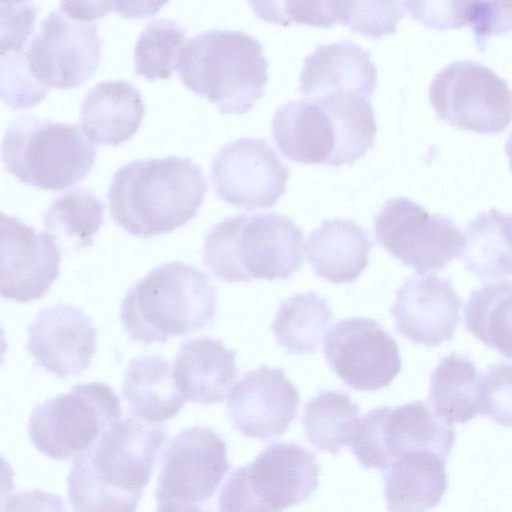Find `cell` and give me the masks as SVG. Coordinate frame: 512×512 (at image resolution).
<instances>
[{"label": "cell", "mask_w": 512, "mask_h": 512, "mask_svg": "<svg viewBox=\"0 0 512 512\" xmlns=\"http://www.w3.org/2000/svg\"><path fill=\"white\" fill-rule=\"evenodd\" d=\"M164 426L117 420L73 459L67 492L74 512H136L167 439Z\"/></svg>", "instance_id": "cell-1"}, {"label": "cell", "mask_w": 512, "mask_h": 512, "mask_svg": "<svg viewBox=\"0 0 512 512\" xmlns=\"http://www.w3.org/2000/svg\"><path fill=\"white\" fill-rule=\"evenodd\" d=\"M207 188L202 169L188 157L137 159L115 171L107 201L111 218L123 230L151 238L194 218Z\"/></svg>", "instance_id": "cell-2"}, {"label": "cell", "mask_w": 512, "mask_h": 512, "mask_svg": "<svg viewBox=\"0 0 512 512\" xmlns=\"http://www.w3.org/2000/svg\"><path fill=\"white\" fill-rule=\"evenodd\" d=\"M377 123L370 99L293 100L272 119V135L286 158L304 164H353L374 145Z\"/></svg>", "instance_id": "cell-3"}, {"label": "cell", "mask_w": 512, "mask_h": 512, "mask_svg": "<svg viewBox=\"0 0 512 512\" xmlns=\"http://www.w3.org/2000/svg\"><path fill=\"white\" fill-rule=\"evenodd\" d=\"M217 289L199 268L181 261L152 269L127 291L120 321L136 343H166L211 325Z\"/></svg>", "instance_id": "cell-4"}, {"label": "cell", "mask_w": 512, "mask_h": 512, "mask_svg": "<svg viewBox=\"0 0 512 512\" xmlns=\"http://www.w3.org/2000/svg\"><path fill=\"white\" fill-rule=\"evenodd\" d=\"M301 228L276 212L226 217L206 233L205 266L228 283L286 280L303 265Z\"/></svg>", "instance_id": "cell-5"}, {"label": "cell", "mask_w": 512, "mask_h": 512, "mask_svg": "<svg viewBox=\"0 0 512 512\" xmlns=\"http://www.w3.org/2000/svg\"><path fill=\"white\" fill-rule=\"evenodd\" d=\"M176 68L182 83L222 114L247 113L268 81L261 43L241 30L211 29L188 38Z\"/></svg>", "instance_id": "cell-6"}, {"label": "cell", "mask_w": 512, "mask_h": 512, "mask_svg": "<svg viewBox=\"0 0 512 512\" xmlns=\"http://www.w3.org/2000/svg\"><path fill=\"white\" fill-rule=\"evenodd\" d=\"M80 128L31 115L12 120L1 144L5 169L38 189L60 191L75 185L88 175L97 155Z\"/></svg>", "instance_id": "cell-7"}, {"label": "cell", "mask_w": 512, "mask_h": 512, "mask_svg": "<svg viewBox=\"0 0 512 512\" xmlns=\"http://www.w3.org/2000/svg\"><path fill=\"white\" fill-rule=\"evenodd\" d=\"M315 454L297 443L273 442L227 478L219 512H282L306 501L319 485Z\"/></svg>", "instance_id": "cell-8"}, {"label": "cell", "mask_w": 512, "mask_h": 512, "mask_svg": "<svg viewBox=\"0 0 512 512\" xmlns=\"http://www.w3.org/2000/svg\"><path fill=\"white\" fill-rule=\"evenodd\" d=\"M230 469L217 432L198 425L181 430L162 454L156 512H219L216 496Z\"/></svg>", "instance_id": "cell-9"}, {"label": "cell", "mask_w": 512, "mask_h": 512, "mask_svg": "<svg viewBox=\"0 0 512 512\" xmlns=\"http://www.w3.org/2000/svg\"><path fill=\"white\" fill-rule=\"evenodd\" d=\"M121 416V401L109 385L80 383L36 405L28 421V435L43 455L66 461L89 449Z\"/></svg>", "instance_id": "cell-10"}, {"label": "cell", "mask_w": 512, "mask_h": 512, "mask_svg": "<svg viewBox=\"0 0 512 512\" xmlns=\"http://www.w3.org/2000/svg\"><path fill=\"white\" fill-rule=\"evenodd\" d=\"M454 442L453 427L423 401H413L377 407L359 418L351 450L363 468L385 472L396 458L414 449L432 450L446 460Z\"/></svg>", "instance_id": "cell-11"}, {"label": "cell", "mask_w": 512, "mask_h": 512, "mask_svg": "<svg viewBox=\"0 0 512 512\" xmlns=\"http://www.w3.org/2000/svg\"><path fill=\"white\" fill-rule=\"evenodd\" d=\"M437 116L448 124L479 134L504 131L512 121V90L489 67L457 60L442 68L429 87Z\"/></svg>", "instance_id": "cell-12"}, {"label": "cell", "mask_w": 512, "mask_h": 512, "mask_svg": "<svg viewBox=\"0 0 512 512\" xmlns=\"http://www.w3.org/2000/svg\"><path fill=\"white\" fill-rule=\"evenodd\" d=\"M376 240L418 274L444 269L460 258L465 237L452 219L431 214L406 197L387 200L374 218Z\"/></svg>", "instance_id": "cell-13"}, {"label": "cell", "mask_w": 512, "mask_h": 512, "mask_svg": "<svg viewBox=\"0 0 512 512\" xmlns=\"http://www.w3.org/2000/svg\"><path fill=\"white\" fill-rule=\"evenodd\" d=\"M34 78L47 88L70 89L86 81L99 67L98 25L53 10L39 25L27 49Z\"/></svg>", "instance_id": "cell-14"}, {"label": "cell", "mask_w": 512, "mask_h": 512, "mask_svg": "<svg viewBox=\"0 0 512 512\" xmlns=\"http://www.w3.org/2000/svg\"><path fill=\"white\" fill-rule=\"evenodd\" d=\"M210 175L222 201L251 212L277 202L290 171L267 141L241 137L216 152Z\"/></svg>", "instance_id": "cell-15"}, {"label": "cell", "mask_w": 512, "mask_h": 512, "mask_svg": "<svg viewBox=\"0 0 512 512\" xmlns=\"http://www.w3.org/2000/svg\"><path fill=\"white\" fill-rule=\"evenodd\" d=\"M323 354L331 370L359 391L389 386L402 368L396 340L371 318L338 321L324 339Z\"/></svg>", "instance_id": "cell-16"}, {"label": "cell", "mask_w": 512, "mask_h": 512, "mask_svg": "<svg viewBox=\"0 0 512 512\" xmlns=\"http://www.w3.org/2000/svg\"><path fill=\"white\" fill-rule=\"evenodd\" d=\"M59 248L44 231L1 213V297L22 304L42 298L59 276Z\"/></svg>", "instance_id": "cell-17"}, {"label": "cell", "mask_w": 512, "mask_h": 512, "mask_svg": "<svg viewBox=\"0 0 512 512\" xmlns=\"http://www.w3.org/2000/svg\"><path fill=\"white\" fill-rule=\"evenodd\" d=\"M300 395L283 369L262 365L246 372L232 387L227 409L233 426L244 436L280 437L298 415Z\"/></svg>", "instance_id": "cell-18"}, {"label": "cell", "mask_w": 512, "mask_h": 512, "mask_svg": "<svg viewBox=\"0 0 512 512\" xmlns=\"http://www.w3.org/2000/svg\"><path fill=\"white\" fill-rule=\"evenodd\" d=\"M27 352L61 378L80 375L96 351L98 330L80 308L56 304L39 312L27 329Z\"/></svg>", "instance_id": "cell-19"}, {"label": "cell", "mask_w": 512, "mask_h": 512, "mask_svg": "<svg viewBox=\"0 0 512 512\" xmlns=\"http://www.w3.org/2000/svg\"><path fill=\"white\" fill-rule=\"evenodd\" d=\"M461 308L452 281L430 274L412 277L399 287L390 313L397 333L416 344L436 347L453 337Z\"/></svg>", "instance_id": "cell-20"}, {"label": "cell", "mask_w": 512, "mask_h": 512, "mask_svg": "<svg viewBox=\"0 0 512 512\" xmlns=\"http://www.w3.org/2000/svg\"><path fill=\"white\" fill-rule=\"evenodd\" d=\"M377 68L369 51L344 40L318 45L303 61L299 88L310 101L342 97L370 99Z\"/></svg>", "instance_id": "cell-21"}, {"label": "cell", "mask_w": 512, "mask_h": 512, "mask_svg": "<svg viewBox=\"0 0 512 512\" xmlns=\"http://www.w3.org/2000/svg\"><path fill=\"white\" fill-rule=\"evenodd\" d=\"M238 372L236 351L209 337L184 341L173 365L174 379L184 398L202 405L224 401Z\"/></svg>", "instance_id": "cell-22"}, {"label": "cell", "mask_w": 512, "mask_h": 512, "mask_svg": "<svg viewBox=\"0 0 512 512\" xmlns=\"http://www.w3.org/2000/svg\"><path fill=\"white\" fill-rule=\"evenodd\" d=\"M145 104L139 90L125 80H104L84 96L80 125L92 143L117 146L139 129Z\"/></svg>", "instance_id": "cell-23"}, {"label": "cell", "mask_w": 512, "mask_h": 512, "mask_svg": "<svg viewBox=\"0 0 512 512\" xmlns=\"http://www.w3.org/2000/svg\"><path fill=\"white\" fill-rule=\"evenodd\" d=\"M372 247L364 229L342 218L324 220L304 246L316 276L334 284L355 281L367 267Z\"/></svg>", "instance_id": "cell-24"}, {"label": "cell", "mask_w": 512, "mask_h": 512, "mask_svg": "<svg viewBox=\"0 0 512 512\" xmlns=\"http://www.w3.org/2000/svg\"><path fill=\"white\" fill-rule=\"evenodd\" d=\"M389 512H428L447 488L445 459L429 449H414L396 458L384 476Z\"/></svg>", "instance_id": "cell-25"}, {"label": "cell", "mask_w": 512, "mask_h": 512, "mask_svg": "<svg viewBox=\"0 0 512 512\" xmlns=\"http://www.w3.org/2000/svg\"><path fill=\"white\" fill-rule=\"evenodd\" d=\"M122 394L130 412L150 424L174 418L186 402L172 366L159 355H144L129 362Z\"/></svg>", "instance_id": "cell-26"}, {"label": "cell", "mask_w": 512, "mask_h": 512, "mask_svg": "<svg viewBox=\"0 0 512 512\" xmlns=\"http://www.w3.org/2000/svg\"><path fill=\"white\" fill-rule=\"evenodd\" d=\"M460 255L466 269L483 280L512 276V215L491 208L465 227Z\"/></svg>", "instance_id": "cell-27"}, {"label": "cell", "mask_w": 512, "mask_h": 512, "mask_svg": "<svg viewBox=\"0 0 512 512\" xmlns=\"http://www.w3.org/2000/svg\"><path fill=\"white\" fill-rule=\"evenodd\" d=\"M480 375L467 356L451 353L431 373L429 403L446 423H467L480 413Z\"/></svg>", "instance_id": "cell-28"}, {"label": "cell", "mask_w": 512, "mask_h": 512, "mask_svg": "<svg viewBox=\"0 0 512 512\" xmlns=\"http://www.w3.org/2000/svg\"><path fill=\"white\" fill-rule=\"evenodd\" d=\"M105 206L90 190L76 188L54 199L44 213V232L68 251L91 247Z\"/></svg>", "instance_id": "cell-29"}, {"label": "cell", "mask_w": 512, "mask_h": 512, "mask_svg": "<svg viewBox=\"0 0 512 512\" xmlns=\"http://www.w3.org/2000/svg\"><path fill=\"white\" fill-rule=\"evenodd\" d=\"M333 313L314 292L298 293L280 302L271 324L277 343L289 354L317 351Z\"/></svg>", "instance_id": "cell-30"}, {"label": "cell", "mask_w": 512, "mask_h": 512, "mask_svg": "<svg viewBox=\"0 0 512 512\" xmlns=\"http://www.w3.org/2000/svg\"><path fill=\"white\" fill-rule=\"evenodd\" d=\"M464 316L468 332L512 360V280L486 283L474 290Z\"/></svg>", "instance_id": "cell-31"}, {"label": "cell", "mask_w": 512, "mask_h": 512, "mask_svg": "<svg viewBox=\"0 0 512 512\" xmlns=\"http://www.w3.org/2000/svg\"><path fill=\"white\" fill-rule=\"evenodd\" d=\"M359 411L344 391L322 389L304 406L305 436L317 449L337 455L343 446L351 445Z\"/></svg>", "instance_id": "cell-32"}, {"label": "cell", "mask_w": 512, "mask_h": 512, "mask_svg": "<svg viewBox=\"0 0 512 512\" xmlns=\"http://www.w3.org/2000/svg\"><path fill=\"white\" fill-rule=\"evenodd\" d=\"M186 33V28L173 19L148 22L134 47L135 73L150 80L170 78Z\"/></svg>", "instance_id": "cell-33"}, {"label": "cell", "mask_w": 512, "mask_h": 512, "mask_svg": "<svg viewBox=\"0 0 512 512\" xmlns=\"http://www.w3.org/2000/svg\"><path fill=\"white\" fill-rule=\"evenodd\" d=\"M250 5L259 18L281 25L297 22L328 28L336 22L344 24L348 13V1H253Z\"/></svg>", "instance_id": "cell-34"}, {"label": "cell", "mask_w": 512, "mask_h": 512, "mask_svg": "<svg viewBox=\"0 0 512 512\" xmlns=\"http://www.w3.org/2000/svg\"><path fill=\"white\" fill-rule=\"evenodd\" d=\"M49 88L40 84L29 70L26 49L0 56V96L13 109H26L41 102Z\"/></svg>", "instance_id": "cell-35"}, {"label": "cell", "mask_w": 512, "mask_h": 512, "mask_svg": "<svg viewBox=\"0 0 512 512\" xmlns=\"http://www.w3.org/2000/svg\"><path fill=\"white\" fill-rule=\"evenodd\" d=\"M480 414L512 427V364L489 365L480 375Z\"/></svg>", "instance_id": "cell-36"}, {"label": "cell", "mask_w": 512, "mask_h": 512, "mask_svg": "<svg viewBox=\"0 0 512 512\" xmlns=\"http://www.w3.org/2000/svg\"><path fill=\"white\" fill-rule=\"evenodd\" d=\"M400 2L349 1L344 25L375 39L394 33L403 17Z\"/></svg>", "instance_id": "cell-37"}, {"label": "cell", "mask_w": 512, "mask_h": 512, "mask_svg": "<svg viewBox=\"0 0 512 512\" xmlns=\"http://www.w3.org/2000/svg\"><path fill=\"white\" fill-rule=\"evenodd\" d=\"M467 24L476 46L484 50L491 36L512 31V1H468Z\"/></svg>", "instance_id": "cell-38"}, {"label": "cell", "mask_w": 512, "mask_h": 512, "mask_svg": "<svg viewBox=\"0 0 512 512\" xmlns=\"http://www.w3.org/2000/svg\"><path fill=\"white\" fill-rule=\"evenodd\" d=\"M0 51L5 54L27 49L39 12L32 2H2Z\"/></svg>", "instance_id": "cell-39"}, {"label": "cell", "mask_w": 512, "mask_h": 512, "mask_svg": "<svg viewBox=\"0 0 512 512\" xmlns=\"http://www.w3.org/2000/svg\"><path fill=\"white\" fill-rule=\"evenodd\" d=\"M401 5L418 21L434 29L459 28L467 24L468 1H404Z\"/></svg>", "instance_id": "cell-40"}, {"label": "cell", "mask_w": 512, "mask_h": 512, "mask_svg": "<svg viewBox=\"0 0 512 512\" xmlns=\"http://www.w3.org/2000/svg\"><path fill=\"white\" fill-rule=\"evenodd\" d=\"M1 512H68L63 499L41 489L22 490L2 497Z\"/></svg>", "instance_id": "cell-41"}, {"label": "cell", "mask_w": 512, "mask_h": 512, "mask_svg": "<svg viewBox=\"0 0 512 512\" xmlns=\"http://www.w3.org/2000/svg\"><path fill=\"white\" fill-rule=\"evenodd\" d=\"M59 8L73 17L93 21V19L102 17L112 10L114 2L62 1L59 4Z\"/></svg>", "instance_id": "cell-42"}, {"label": "cell", "mask_w": 512, "mask_h": 512, "mask_svg": "<svg viewBox=\"0 0 512 512\" xmlns=\"http://www.w3.org/2000/svg\"><path fill=\"white\" fill-rule=\"evenodd\" d=\"M114 2V10L125 17H143L156 12L165 3Z\"/></svg>", "instance_id": "cell-43"}, {"label": "cell", "mask_w": 512, "mask_h": 512, "mask_svg": "<svg viewBox=\"0 0 512 512\" xmlns=\"http://www.w3.org/2000/svg\"><path fill=\"white\" fill-rule=\"evenodd\" d=\"M505 152H506V155L509 159V163H510V168L512 170V132L511 134L509 135L508 139H507V142H506V145H505Z\"/></svg>", "instance_id": "cell-44"}]
</instances>
